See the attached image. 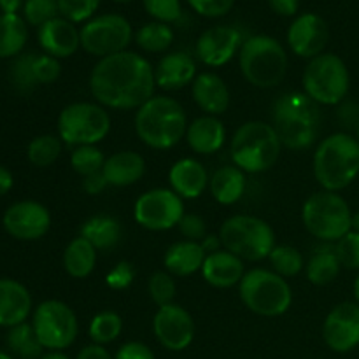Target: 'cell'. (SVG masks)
I'll return each mask as SVG.
<instances>
[{"mask_svg": "<svg viewBox=\"0 0 359 359\" xmlns=\"http://www.w3.org/2000/svg\"><path fill=\"white\" fill-rule=\"evenodd\" d=\"M156 81L151 63L132 51L102 58L90 76L91 95L104 107L139 109L153 98Z\"/></svg>", "mask_w": 359, "mask_h": 359, "instance_id": "cell-1", "label": "cell"}, {"mask_svg": "<svg viewBox=\"0 0 359 359\" xmlns=\"http://www.w3.org/2000/svg\"><path fill=\"white\" fill-rule=\"evenodd\" d=\"M272 126L287 149H309L321 132V109L307 93H284L273 102Z\"/></svg>", "mask_w": 359, "mask_h": 359, "instance_id": "cell-2", "label": "cell"}, {"mask_svg": "<svg viewBox=\"0 0 359 359\" xmlns=\"http://www.w3.org/2000/svg\"><path fill=\"white\" fill-rule=\"evenodd\" d=\"M314 175L325 191L339 193L359 175V140L351 133H333L314 154Z\"/></svg>", "mask_w": 359, "mask_h": 359, "instance_id": "cell-3", "label": "cell"}, {"mask_svg": "<svg viewBox=\"0 0 359 359\" xmlns=\"http://www.w3.org/2000/svg\"><path fill=\"white\" fill-rule=\"evenodd\" d=\"M188 130L182 105L170 97H153L135 116V132L151 149H170Z\"/></svg>", "mask_w": 359, "mask_h": 359, "instance_id": "cell-4", "label": "cell"}, {"mask_svg": "<svg viewBox=\"0 0 359 359\" xmlns=\"http://www.w3.org/2000/svg\"><path fill=\"white\" fill-rule=\"evenodd\" d=\"M279 135L272 125L263 121L244 123L231 139L230 153L235 167L249 174L270 170L280 156Z\"/></svg>", "mask_w": 359, "mask_h": 359, "instance_id": "cell-5", "label": "cell"}, {"mask_svg": "<svg viewBox=\"0 0 359 359\" xmlns=\"http://www.w3.org/2000/svg\"><path fill=\"white\" fill-rule=\"evenodd\" d=\"M245 79L256 88H276L287 72V55L283 44L270 35H252L238 51Z\"/></svg>", "mask_w": 359, "mask_h": 359, "instance_id": "cell-6", "label": "cell"}, {"mask_svg": "<svg viewBox=\"0 0 359 359\" xmlns=\"http://www.w3.org/2000/svg\"><path fill=\"white\" fill-rule=\"evenodd\" d=\"M238 293L245 307L263 318H277L290 311L293 291L279 273L265 269H255L244 273Z\"/></svg>", "mask_w": 359, "mask_h": 359, "instance_id": "cell-7", "label": "cell"}, {"mask_svg": "<svg viewBox=\"0 0 359 359\" xmlns=\"http://www.w3.org/2000/svg\"><path fill=\"white\" fill-rule=\"evenodd\" d=\"M302 219L311 235L321 242H337L353 230V212L346 198L333 191H319L307 198Z\"/></svg>", "mask_w": 359, "mask_h": 359, "instance_id": "cell-8", "label": "cell"}, {"mask_svg": "<svg viewBox=\"0 0 359 359\" xmlns=\"http://www.w3.org/2000/svg\"><path fill=\"white\" fill-rule=\"evenodd\" d=\"M219 238L226 251L248 262H262L276 248L272 226L259 217L245 214L228 217L221 226Z\"/></svg>", "mask_w": 359, "mask_h": 359, "instance_id": "cell-9", "label": "cell"}, {"mask_svg": "<svg viewBox=\"0 0 359 359\" xmlns=\"http://www.w3.org/2000/svg\"><path fill=\"white\" fill-rule=\"evenodd\" d=\"M349 69L340 56L323 53L309 62L304 72V90L316 104H342L349 93Z\"/></svg>", "mask_w": 359, "mask_h": 359, "instance_id": "cell-10", "label": "cell"}, {"mask_svg": "<svg viewBox=\"0 0 359 359\" xmlns=\"http://www.w3.org/2000/svg\"><path fill=\"white\" fill-rule=\"evenodd\" d=\"M111 132V116L102 105L76 102L60 112L58 133L67 146H95Z\"/></svg>", "mask_w": 359, "mask_h": 359, "instance_id": "cell-11", "label": "cell"}, {"mask_svg": "<svg viewBox=\"0 0 359 359\" xmlns=\"http://www.w3.org/2000/svg\"><path fill=\"white\" fill-rule=\"evenodd\" d=\"M79 32L81 48L88 55L100 60L126 51L133 37L132 25L121 14H102L91 18Z\"/></svg>", "mask_w": 359, "mask_h": 359, "instance_id": "cell-12", "label": "cell"}, {"mask_svg": "<svg viewBox=\"0 0 359 359\" xmlns=\"http://www.w3.org/2000/svg\"><path fill=\"white\" fill-rule=\"evenodd\" d=\"M39 342L48 351H63L72 346L79 325L72 309L60 300H46L35 309L32 323Z\"/></svg>", "mask_w": 359, "mask_h": 359, "instance_id": "cell-13", "label": "cell"}, {"mask_svg": "<svg viewBox=\"0 0 359 359\" xmlns=\"http://www.w3.org/2000/svg\"><path fill=\"white\" fill-rule=\"evenodd\" d=\"M184 216L182 198L172 189L158 188L146 191L135 202L133 217L142 228L151 231H165L177 226Z\"/></svg>", "mask_w": 359, "mask_h": 359, "instance_id": "cell-14", "label": "cell"}, {"mask_svg": "<svg viewBox=\"0 0 359 359\" xmlns=\"http://www.w3.org/2000/svg\"><path fill=\"white\" fill-rule=\"evenodd\" d=\"M153 332L165 349L179 353L191 346L195 339V321L181 305H163L154 314Z\"/></svg>", "mask_w": 359, "mask_h": 359, "instance_id": "cell-15", "label": "cell"}, {"mask_svg": "<svg viewBox=\"0 0 359 359\" xmlns=\"http://www.w3.org/2000/svg\"><path fill=\"white\" fill-rule=\"evenodd\" d=\"M4 228L18 241H39L51 228V214L34 200L16 202L4 214Z\"/></svg>", "mask_w": 359, "mask_h": 359, "instance_id": "cell-16", "label": "cell"}, {"mask_svg": "<svg viewBox=\"0 0 359 359\" xmlns=\"http://www.w3.org/2000/svg\"><path fill=\"white\" fill-rule=\"evenodd\" d=\"M323 340L335 353H349L359 346V304L344 302L333 307L323 323Z\"/></svg>", "mask_w": 359, "mask_h": 359, "instance_id": "cell-17", "label": "cell"}, {"mask_svg": "<svg viewBox=\"0 0 359 359\" xmlns=\"http://www.w3.org/2000/svg\"><path fill=\"white\" fill-rule=\"evenodd\" d=\"M242 34L230 25H216L203 32L195 46L196 58L209 67H223L241 51Z\"/></svg>", "mask_w": 359, "mask_h": 359, "instance_id": "cell-18", "label": "cell"}, {"mask_svg": "<svg viewBox=\"0 0 359 359\" xmlns=\"http://www.w3.org/2000/svg\"><path fill=\"white\" fill-rule=\"evenodd\" d=\"M330 41L328 23L316 13H305L291 23L287 30V44L300 58H316L323 55Z\"/></svg>", "mask_w": 359, "mask_h": 359, "instance_id": "cell-19", "label": "cell"}, {"mask_svg": "<svg viewBox=\"0 0 359 359\" xmlns=\"http://www.w3.org/2000/svg\"><path fill=\"white\" fill-rule=\"evenodd\" d=\"M39 44L53 58H69L81 48V32L72 21L58 16L39 28Z\"/></svg>", "mask_w": 359, "mask_h": 359, "instance_id": "cell-20", "label": "cell"}, {"mask_svg": "<svg viewBox=\"0 0 359 359\" xmlns=\"http://www.w3.org/2000/svg\"><path fill=\"white\" fill-rule=\"evenodd\" d=\"M32 312V297L27 287L14 279H0V326L14 328L27 323Z\"/></svg>", "mask_w": 359, "mask_h": 359, "instance_id": "cell-21", "label": "cell"}, {"mask_svg": "<svg viewBox=\"0 0 359 359\" xmlns=\"http://www.w3.org/2000/svg\"><path fill=\"white\" fill-rule=\"evenodd\" d=\"M196 79V63L186 53H170L158 62L154 81L161 90L175 91L193 84Z\"/></svg>", "mask_w": 359, "mask_h": 359, "instance_id": "cell-22", "label": "cell"}, {"mask_svg": "<svg viewBox=\"0 0 359 359\" xmlns=\"http://www.w3.org/2000/svg\"><path fill=\"white\" fill-rule=\"evenodd\" d=\"M193 100L207 116H221L230 105V90L217 74L203 72L193 81Z\"/></svg>", "mask_w": 359, "mask_h": 359, "instance_id": "cell-23", "label": "cell"}, {"mask_svg": "<svg viewBox=\"0 0 359 359\" xmlns=\"http://www.w3.org/2000/svg\"><path fill=\"white\" fill-rule=\"evenodd\" d=\"M202 276L210 286L228 290L241 284L244 277V263L230 251H217L207 255L202 266Z\"/></svg>", "mask_w": 359, "mask_h": 359, "instance_id": "cell-24", "label": "cell"}, {"mask_svg": "<svg viewBox=\"0 0 359 359\" xmlns=\"http://www.w3.org/2000/svg\"><path fill=\"white\" fill-rule=\"evenodd\" d=\"M172 191L181 198H198L209 184V175L205 167L193 158H182L172 165L168 172Z\"/></svg>", "mask_w": 359, "mask_h": 359, "instance_id": "cell-25", "label": "cell"}, {"mask_svg": "<svg viewBox=\"0 0 359 359\" xmlns=\"http://www.w3.org/2000/svg\"><path fill=\"white\" fill-rule=\"evenodd\" d=\"M102 172L109 184L125 188L135 184L142 177L146 172V161L135 151H119L105 160Z\"/></svg>", "mask_w": 359, "mask_h": 359, "instance_id": "cell-26", "label": "cell"}, {"mask_svg": "<svg viewBox=\"0 0 359 359\" xmlns=\"http://www.w3.org/2000/svg\"><path fill=\"white\" fill-rule=\"evenodd\" d=\"M207 252L203 251L200 242L181 241L172 244L165 252V269L170 276L189 277L195 272L202 270Z\"/></svg>", "mask_w": 359, "mask_h": 359, "instance_id": "cell-27", "label": "cell"}, {"mask_svg": "<svg viewBox=\"0 0 359 359\" xmlns=\"http://www.w3.org/2000/svg\"><path fill=\"white\" fill-rule=\"evenodd\" d=\"M226 132L216 116L196 118L186 130V140L189 147L198 154H214L223 147Z\"/></svg>", "mask_w": 359, "mask_h": 359, "instance_id": "cell-28", "label": "cell"}, {"mask_svg": "<svg viewBox=\"0 0 359 359\" xmlns=\"http://www.w3.org/2000/svg\"><path fill=\"white\" fill-rule=\"evenodd\" d=\"M210 195L221 205H233L245 191V175L235 165L221 167L210 179Z\"/></svg>", "mask_w": 359, "mask_h": 359, "instance_id": "cell-29", "label": "cell"}, {"mask_svg": "<svg viewBox=\"0 0 359 359\" xmlns=\"http://www.w3.org/2000/svg\"><path fill=\"white\" fill-rule=\"evenodd\" d=\"M81 237L86 238L97 251L116 248L123 237V228L116 217L93 216L81 228Z\"/></svg>", "mask_w": 359, "mask_h": 359, "instance_id": "cell-30", "label": "cell"}, {"mask_svg": "<svg viewBox=\"0 0 359 359\" xmlns=\"http://www.w3.org/2000/svg\"><path fill=\"white\" fill-rule=\"evenodd\" d=\"M27 41V21L20 14H0V58L20 56Z\"/></svg>", "mask_w": 359, "mask_h": 359, "instance_id": "cell-31", "label": "cell"}, {"mask_svg": "<svg viewBox=\"0 0 359 359\" xmlns=\"http://www.w3.org/2000/svg\"><path fill=\"white\" fill-rule=\"evenodd\" d=\"M97 249L83 237H77L67 245L63 252V266L74 279H84L95 270Z\"/></svg>", "mask_w": 359, "mask_h": 359, "instance_id": "cell-32", "label": "cell"}, {"mask_svg": "<svg viewBox=\"0 0 359 359\" xmlns=\"http://www.w3.org/2000/svg\"><path fill=\"white\" fill-rule=\"evenodd\" d=\"M340 269L342 265L335 255V245L318 248L307 263V279L314 286H326L339 277Z\"/></svg>", "mask_w": 359, "mask_h": 359, "instance_id": "cell-33", "label": "cell"}, {"mask_svg": "<svg viewBox=\"0 0 359 359\" xmlns=\"http://www.w3.org/2000/svg\"><path fill=\"white\" fill-rule=\"evenodd\" d=\"M7 347L14 356L20 359H41L42 351H44L37 335H35L34 326L28 325V323H21L14 328H9Z\"/></svg>", "mask_w": 359, "mask_h": 359, "instance_id": "cell-34", "label": "cell"}, {"mask_svg": "<svg viewBox=\"0 0 359 359\" xmlns=\"http://www.w3.org/2000/svg\"><path fill=\"white\" fill-rule=\"evenodd\" d=\"M135 42L146 53H165L174 42V30L167 23L151 21L137 30Z\"/></svg>", "mask_w": 359, "mask_h": 359, "instance_id": "cell-35", "label": "cell"}, {"mask_svg": "<svg viewBox=\"0 0 359 359\" xmlns=\"http://www.w3.org/2000/svg\"><path fill=\"white\" fill-rule=\"evenodd\" d=\"M62 154V140L55 135H39L28 144L27 158L34 167L46 168L51 167Z\"/></svg>", "mask_w": 359, "mask_h": 359, "instance_id": "cell-36", "label": "cell"}, {"mask_svg": "<svg viewBox=\"0 0 359 359\" xmlns=\"http://www.w3.org/2000/svg\"><path fill=\"white\" fill-rule=\"evenodd\" d=\"M121 332V316L111 311L100 312V314L95 316L90 323V328H88L90 339L93 340V344H98V346H107V344L114 342L116 339H119Z\"/></svg>", "mask_w": 359, "mask_h": 359, "instance_id": "cell-37", "label": "cell"}, {"mask_svg": "<svg viewBox=\"0 0 359 359\" xmlns=\"http://www.w3.org/2000/svg\"><path fill=\"white\" fill-rule=\"evenodd\" d=\"M273 272L280 277H294L304 270L305 262L302 252L293 245H276L269 256Z\"/></svg>", "mask_w": 359, "mask_h": 359, "instance_id": "cell-38", "label": "cell"}, {"mask_svg": "<svg viewBox=\"0 0 359 359\" xmlns=\"http://www.w3.org/2000/svg\"><path fill=\"white\" fill-rule=\"evenodd\" d=\"M34 56L35 53H25V55L16 56L11 65V83L20 93H30L39 86L34 74Z\"/></svg>", "mask_w": 359, "mask_h": 359, "instance_id": "cell-39", "label": "cell"}, {"mask_svg": "<svg viewBox=\"0 0 359 359\" xmlns=\"http://www.w3.org/2000/svg\"><path fill=\"white\" fill-rule=\"evenodd\" d=\"M107 158L97 146H79L70 154V165L81 177H88L97 172H102Z\"/></svg>", "mask_w": 359, "mask_h": 359, "instance_id": "cell-40", "label": "cell"}, {"mask_svg": "<svg viewBox=\"0 0 359 359\" xmlns=\"http://www.w3.org/2000/svg\"><path fill=\"white\" fill-rule=\"evenodd\" d=\"M23 14L27 23L39 28L48 23V21L62 16L58 0H25Z\"/></svg>", "mask_w": 359, "mask_h": 359, "instance_id": "cell-41", "label": "cell"}, {"mask_svg": "<svg viewBox=\"0 0 359 359\" xmlns=\"http://www.w3.org/2000/svg\"><path fill=\"white\" fill-rule=\"evenodd\" d=\"M147 287H149V297L153 298V302L158 307L174 304L177 286H175V280L172 279V276L168 272L153 273Z\"/></svg>", "mask_w": 359, "mask_h": 359, "instance_id": "cell-42", "label": "cell"}, {"mask_svg": "<svg viewBox=\"0 0 359 359\" xmlns=\"http://www.w3.org/2000/svg\"><path fill=\"white\" fill-rule=\"evenodd\" d=\"M102 0H58L60 14L65 20L76 23L90 21L97 9L100 7Z\"/></svg>", "mask_w": 359, "mask_h": 359, "instance_id": "cell-43", "label": "cell"}, {"mask_svg": "<svg viewBox=\"0 0 359 359\" xmlns=\"http://www.w3.org/2000/svg\"><path fill=\"white\" fill-rule=\"evenodd\" d=\"M146 13L160 23H175L181 20V0H142Z\"/></svg>", "mask_w": 359, "mask_h": 359, "instance_id": "cell-44", "label": "cell"}, {"mask_svg": "<svg viewBox=\"0 0 359 359\" xmlns=\"http://www.w3.org/2000/svg\"><path fill=\"white\" fill-rule=\"evenodd\" d=\"M335 255L347 270H359V233L351 230L335 242Z\"/></svg>", "mask_w": 359, "mask_h": 359, "instance_id": "cell-45", "label": "cell"}, {"mask_svg": "<svg viewBox=\"0 0 359 359\" xmlns=\"http://www.w3.org/2000/svg\"><path fill=\"white\" fill-rule=\"evenodd\" d=\"M34 74L39 84H51L62 74V65L56 58L49 55H37L34 56Z\"/></svg>", "mask_w": 359, "mask_h": 359, "instance_id": "cell-46", "label": "cell"}, {"mask_svg": "<svg viewBox=\"0 0 359 359\" xmlns=\"http://www.w3.org/2000/svg\"><path fill=\"white\" fill-rule=\"evenodd\" d=\"M133 279H135V269L132 266V263L119 262L118 265L105 276V284H107L111 290L123 291L128 290V287L132 286Z\"/></svg>", "mask_w": 359, "mask_h": 359, "instance_id": "cell-47", "label": "cell"}, {"mask_svg": "<svg viewBox=\"0 0 359 359\" xmlns=\"http://www.w3.org/2000/svg\"><path fill=\"white\" fill-rule=\"evenodd\" d=\"M188 4L200 16L221 18L230 13L235 0H188Z\"/></svg>", "mask_w": 359, "mask_h": 359, "instance_id": "cell-48", "label": "cell"}, {"mask_svg": "<svg viewBox=\"0 0 359 359\" xmlns=\"http://www.w3.org/2000/svg\"><path fill=\"white\" fill-rule=\"evenodd\" d=\"M177 226L186 241L202 242L207 237V224L198 214H184Z\"/></svg>", "mask_w": 359, "mask_h": 359, "instance_id": "cell-49", "label": "cell"}, {"mask_svg": "<svg viewBox=\"0 0 359 359\" xmlns=\"http://www.w3.org/2000/svg\"><path fill=\"white\" fill-rule=\"evenodd\" d=\"M114 359H156V356L146 344L126 342L119 347Z\"/></svg>", "mask_w": 359, "mask_h": 359, "instance_id": "cell-50", "label": "cell"}, {"mask_svg": "<svg viewBox=\"0 0 359 359\" xmlns=\"http://www.w3.org/2000/svg\"><path fill=\"white\" fill-rule=\"evenodd\" d=\"M109 186L107 179H105L104 172H97L93 175H88L83 181V188L88 195H100L105 188Z\"/></svg>", "mask_w": 359, "mask_h": 359, "instance_id": "cell-51", "label": "cell"}, {"mask_svg": "<svg viewBox=\"0 0 359 359\" xmlns=\"http://www.w3.org/2000/svg\"><path fill=\"white\" fill-rule=\"evenodd\" d=\"M269 6L279 16L291 18L298 13L300 0H269Z\"/></svg>", "mask_w": 359, "mask_h": 359, "instance_id": "cell-52", "label": "cell"}, {"mask_svg": "<svg viewBox=\"0 0 359 359\" xmlns=\"http://www.w3.org/2000/svg\"><path fill=\"white\" fill-rule=\"evenodd\" d=\"M76 359H114V356H111V353L104 346L91 344V346L84 347Z\"/></svg>", "mask_w": 359, "mask_h": 359, "instance_id": "cell-53", "label": "cell"}, {"mask_svg": "<svg viewBox=\"0 0 359 359\" xmlns=\"http://www.w3.org/2000/svg\"><path fill=\"white\" fill-rule=\"evenodd\" d=\"M13 184H14V179H13V174H11V170L0 165V196L9 193L11 188H13Z\"/></svg>", "mask_w": 359, "mask_h": 359, "instance_id": "cell-54", "label": "cell"}, {"mask_svg": "<svg viewBox=\"0 0 359 359\" xmlns=\"http://www.w3.org/2000/svg\"><path fill=\"white\" fill-rule=\"evenodd\" d=\"M200 244H202L203 251H205L207 255H212V252H217V251H219L221 245H223V244H221V238L217 237V235H207V237L203 238V241L200 242Z\"/></svg>", "mask_w": 359, "mask_h": 359, "instance_id": "cell-55", "label": "cell"}, {"mask_svg": "<svg viewBox=\"0 0 359 359\" xmlns=\"http://www.w3.org/2000/svg\"><path fill=\"white\" fill-rule=\"evenodd\" d=\"M25 6V0H0L2 14H18V11Z\"/></svg>", "mask_w": 359, "mask_h": 359, "instance_id": "cell-56", "label": "cell"}, {"mask_svg": "<svg viewBox=\"0 0 359 359\" xmlns=\"http://www.w3.org/2000/svg\"><path fill=\"white\" fill-rule=\"evenodd\" d=\"M41 359H70L67 354H63L62 351H49L48 354H42Z\"/></svg>", "mask_w": 359, "mask_h": 359, "instance_id": "cell-57", "label": "cell"}, {"mask_svg": "<svg viewBox=\"0 0 359 359\" xmlns=\"http://www.w3.org/2000/svg\"><path fill=\"white\" fill-rule=\"evenodd\" d=\"M353 231L359 233V210H358V212L353 214Z\"/></svg>", "mask_w": 359, "mask_h": 359, "instance_id": "cell-58", "label": "cell"}, {"mask_svg": "<svg viewBox=\"0 0 359 359\" xmlns=\"http://www.w3.org/2000/svg\"><path fill=\"white\" fill-rule=\"evenodd\" d=\"M353 293H354V298H356V304H359V273H358L356 280H354V286H353Z\"/></svg>", "mask_w": 359, "mask_h": 359, "instance_id": "cell-59", "label": "cell"}, {"mask_svg": "<svg viewBox=\"0 0 359 359\" xmlns=\"http://www.w3.org/2000/svg\"><path fill=\"white\" fill-rule=\"evenodd\" d=\"M0 359H13V356H9V354H6V353H2V351H0Z\"/></svg>", "mask_w": 359, "mask_h": 359, "instance_id": "cell-60", "label": "cell"}, {"mask_svg": "<svg viewBox=\"0 0 359 359\" xmlns=\"http://www.w3.org/2000/svg\"><path fill=\"white\" fill-rule=\"evenodd\" d=\"M112 2H116V4H128V2H133V0H112Z\"/></svg>", "mask_w": 359, "mask_h": 359, "instance_id": "cell-61", "label": "cell"}, {"mask_svg": "<svg viewBox=\"0 0 359 359\" xmlns=\"http://www.w3.org/2000/svg\"><path fill=\"white\" fill-rule=\"evenodd\" d=\"M356 139L359 140V121H358V125H356Z\"/></svg>", "mask_w": 359, "mask_h": 359, "instance_id": "cell-62", "label": "cell"}]
</instances>
